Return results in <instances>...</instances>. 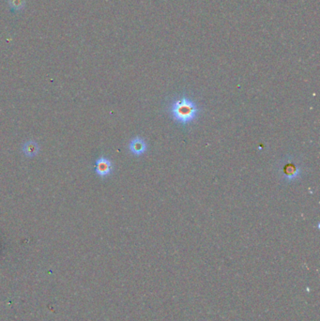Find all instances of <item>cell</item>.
<instances>
[{
	"label": "cell",
	"mask_w": 320,
	"mask_h": 321,
	"mask_svg": "<svg viewBox=\"0 0 320 321\" xmlns=\"http://www.w3.org/2000/svg\"><path fill=\"white\" fill-rule=\"evenodd\" d=\"M170 114L175 122L186 126L195 121L199 114V108L192 99L181 96L171 101Z\"/></svg>",
	"instance_id": "obj_1"
},
{
	"label": "cell",
	"mask_w": 320,
	"mask_h": 321,
	"mask_svg": "<svg viewBox=\"0 0 320 321\" xmlns=\"http://www.w3.org/2000/svg\"><path fill=\"white\" fill-rule=\"evenodd\" d=\"M22 152L27 158H34L40 153V146L33 139H29L22 145Z\"/></svg>",
	"instance_id": "obj_5"
},
{
	"label": "cell",
	"mask_w": 320,
	"mask_h": 321,
	"mask_svg": "<svg viewBox=\"0 0 320 321\" xmlns=\"http://www.w3.org/2000/svg\"><path fill=\"white\" fill-rule=\"evenodd\" d=\"M281 175L283 178L287 181H293L296 180L300 177L301 175V169L299 168V165L294 163L293 161H283L282 166L280 167Z\"/></svg>",
	"instance_id": "obj_2"
},
{
	"label": "cell",
	"mask_w": 320,
	"mask_h": 321,
	"mask_svg": "<svg viewBox=\"0 0 320 321\" xmlns=\"http://www.w3.org/2000/svg\"><path fill=\"white\" fill-rule=\"evenodd\" d=\"M114 169L113 163L108 159V158L101 156V157L97 159L95 166H94V170L95 173L100 177V178H107L109 177Z\"/></svg>",
	"instance_id": "obj_3"
},
{
	"label": "cell",
	"mask_w": 320,
	"mask_h": 321,
	"mask_svg": "<svg viewBox=\"0 0 320 321\" xmlns=\"http://www.w3.org/2000/svg\"><path fill=\"white\" fill-rule=\"evenodd\" d=\"M147 148V143L141 137L133 138L131 142L129 143V150L135 156L143 155L146 152Z\"/></svg>",
	"instance_id": "obj_4"
},
{
	"label": "cell",
	"mask_w": 320,
	"mask_h": 321,
	"mask_svg": "<svg viewBox=\"0 0 320 321\" xmlns=\"http://www.w3.org/2000/svg\"><path fill=\"white\" fill-rule=\"evenodd\" d=\"M26 6V0H9L10 10L14 13L21 12Z\"/></svg>",
	"instance_id": "obj_6"
}]
</instances>
